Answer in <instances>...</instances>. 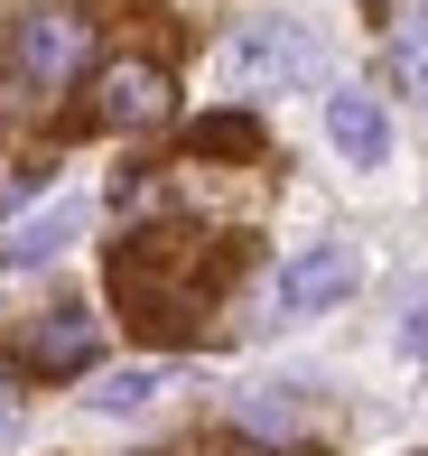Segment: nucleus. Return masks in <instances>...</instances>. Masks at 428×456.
I'll list each match as a JSON object with an SVG mask.
<instances>
[{
	"instance_id": "nucleus-1",
	"label": "nucleus",
	"mask_w": 428,
	"mask_h": 456,
	"mask_svg": "<svg viewBox=\"0 0 428 456\" xmlns=\"http://www.w3.org/2000/svg\"><path fill=\"white\" fill-rule=\"evenodd\" d=\"M308 66H317V47H308L298 19H242V28L223 37V85H233V94H279V85H298Z\"/></svg>"
},
{
	"instance_id": "nucleus-2",
	"label": "nucleus",
	"mask_w": 428,
	"mask_h": 456,
	"mask_svg": "<svg viewBox=\"0 0 428 456\" xmlns=\"http://www.w3.org/2000/svg\"><path fill=\"white\" fill-rule=\"evenodd\" d=\"M10 56H19V75H28L37 94L75 85V66H85V19H75L66 0H47V10H28V19H19Z\"/></svg>"
},
{
	"instance_id": "nucleus-3",
	"label": "nucleus",
	"mask_w": 428,
	"mask_h": 456,
	"mask_svg": "<svg viewBox=\"0 0 428 456\" xmlns=\"http://www.w3.org/2000/svg\"><path fill=\"white\" fill-rule=\"evenodd\" d=\"M354 280H363L354 242H298V252L279 261V307H289V317H326L335 298H354Z\"/></svg>"
},
{
	"instance_id": "nucleus-4",
	"label": "nucleus",
	"mask_w": 428,
	"mask_h": 456,
	"mask_svg": "<svg viewBox=\"0 0 428 456\" xmlns=\"http://www.w3.org/2000/svg\"><path fill=\"white\" fill-rule=\"evenodd\" d=\"M326 140H335L344 168H382V159H392V112H382V94L335 85L326 94Z\"/></svg>"
},
{
	"instance_id": "nucleus-5",
	"label": "nucleus",
	"mask_w": 428,
	"mask_h": 456,
	"mask_svg": "<svg viewBox=\"0 0 428 456\" xmlns=\"http://www.w3.org/2000/svg\"><path fill=\"white\" fill-rule=\"evenodd\" d=\"M93 112H103L112 131H149V121L168 112V75L140 66V56H121V66H103V94H93Z\"/></svg>"
},
{
	"instance_id": "nucleus-6",
	"label": "nucleus",
	"mask_w": 428,
	"mask_h": 456,
	"mask_svg": "<svg viewBox=\"0 0 428 456\" xmlns=\"http://www.w3.org/2000/svg\"><path fill=\"white\" fill-rule=\"evenodd\" d=\"M85 233V196H47L37 215H19L10 233H0V261H19V271H37V261H56L66 242Z\"/></svg>"
},
{
	"instance_id": "nucleus-7",
	"label": "nucleus",
	"mask_w": 428,
	"mask_h": 456,
	"mask_svg": "<svg viewBox=\"0 0 428 456\" xmlns=\"http://www.w3.org/2000/svg\"><path fill=\"white\" fill-rule=\"evenodd\" d=\"M158 391H168V363H112V372H93L85 410H103V419H140Z\"/></svg>"
},
{
	"instance_id": "nucleus-8",
	"label": "nucleus",
	"mask_w": 428,
	"mask_h": 456,
	"mask_svg": "<svg viewBox=\"0 0 428 456\" xmlns=\"http://www.w3.org/2000/svg\"><path fill=\"white\" fill-rule=\"evenodd\" d=\"M28 363H37V372H75V363H93V317H85V307H56L47 326H28Z\"/></svg>"
},
{
	"instance_id": "nucleus-9",
	"label": "nucleus",
	"mask_w": 428,
	"mask_h": 456,
	"mask_svg": "<svg viewBox=\"0 0 428 456\" xmlns=\"http://www.w3.org/2000/svg\"><path fill=\"white\" fill-rule=\"evenodd\" d=\"M233 419L252 428V438H298V428H308V401H298L289 382H271V391H242Z\"/></svg>"
},
{
	"instance_id": "nucleus-10",
	"label": "nucleus",
	"mask_w": 428,
	"mask_h": 456,
	"mask_svg": "<svg viewBox=\"0 0 428 456\" xmlns=\"http://www.w3.org/2000/svg\"><path fill=\"white\" fill-rule=\"evenodd\" d=\"M392 75H400V94L428 112V19H400V37H392Z\"/></svg>"
},
{
	"instance_id": "nucleus-11",
	"label": "nucleus",
	"mask_w": 428,
	"mask_h": 456,
	"mask_svg": "<svg viewBox=\"0 0 428 456\" xmlns=\"http://www.w3.org/2000/svg\"><path fill=\"white\" fill-rule=\"evenodd\" d=\"M252 121H196V150H252Z\"/></svg>"
},
{
	"instance_id": "nucleus-12",
	"label": "nucleus",
	"mask_w": 428,
	"mask_h": 456,
	"mask_svg": "<svg viewBox=\"0 0 428 456\" xmlns=\"http://www.w3.org/2000/svg\"><path fill=\"white\" fill-rule=\"evenodd\" d=\"M400 345H410V354L428 363V289H419V298H410V326H400Z\"/></svg>"
},
{
	"instance_id": "nucleus-13",
	"label": "nucleus",
	"mask_w": 428,
	"mask_h": 456,
	"mask_svg": "<svg viewBox=\"0 0 428 456\" xmlns=\"http://www.w3.org/2000/svg\"><path fill=\"white\" fill-rule=\"evenodd\" d=\"M0 428H10V391H0Z\"/></svg>"
}]
</instances>
